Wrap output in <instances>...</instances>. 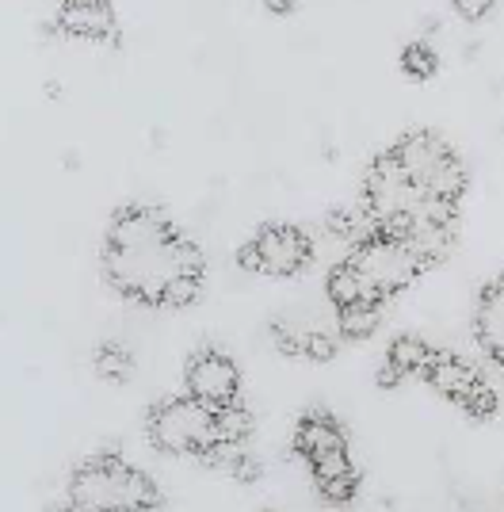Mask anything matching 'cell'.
Instances as JSON below:
<instances>
[{
	"label": "cell",
	"instance_id": "277c9868",
	"mask_svg": "<svg viewBox=\"0 0 504 512\" xmlns=\"http://www.w3.org/2000/svg\"><path fill=\"white\" fill-rule=\"evenodd\" d=\"M119 470L123 459L115 451L88 459L69 482V505L77 512H119Z\"/></svg>",
	"mask_w": 504,
	"mask_h": 512
},
{
	"label": "cell",
	"instance_id": "ffe728a7",
	"mask_svg": "<svg viewBox=\"0 0 504 512\" xmlns=\"http://www.w3.org/2000/svg\"><path fill=\"white\" fill-rule=\"evenodd\" d=\"M130 371H134V356H130V348L119 341H107L96 348V375L100 379H111V383H126L130 379Z\"/></svg>",
	"mask_w": 504,
	"mask_h": 512
},
{
	"label": "cell",
	"instance_id": "7c38bea8",
	"mask_svg": "<svg viewBox=\"0 0 504 512\" xmlns=\"http://www.w3.org/2000/svg\"><path fill=\"white\" fill-rule=\"evenodd\" d=\"M325 226L333 237H344L352 245H367L378 237V218L367 203H340L325 214Z\"/></svg>",
	"mask_w": 504,
	"mask_h": 512
},
{
	"label": "cell",
	"instance_id": "d6a6232c",
	"mask_svg": "<svg viewBox=\"0 0 504 512\" xmlns=\"http://www.w3.org/2000/svg\"><path fill=\"white\" fill-rule=\"evenodd\" d=\"M268 12H275V16H291L294 4H287V0H272V4H268Z\"/></svg>",
	"mask_w": 504,
	"mask_h": 512
},
{
	"label": "cell",
	"instance_id": "7a4b0ae2",
	"mask_svg": "<svg viewBox=\"0 0 504 512\" xmlns=\"http://www.w3.org/2000/svg\"><path fill=\"white\" fill-rule=\"evenodd\" d=\"M348 264H356L363 279L375 287L378 295H394V291H405L413 279L420 276L417 256L409 253L401 241H386V237H375L367 245H356Z\"/></svg>",
	"mask_w": 504,
	"mask_h": 512
},
{
	"label": "cell",
	"instance_id": "30bf717a",
	"mask_svg": "<svg viewBox=\"0 0 504 512\" xmlns=\"http://www.w3.org/2000/svg\"><path fill=\"white\" fill-rule=\"evenodd\" d=\"M424 375H428V379H432V386L440 390L443 398H451L455 406H466V402H470V394L485 383V379L474 371V367H470V363L455 360V356H447V352H436Z\"/></svg>",
	"mask_w": 504,
	"mask_h": 512
},
{
	"label": "cell",
	"instance_id": "603a6c76",
	"mask_svg": "<svg viewBox=\"0 0 504 512\" xmlns=\"http://www.w3.org/2000/svg\"><path fill=\"white\" fill-rule=\"evenodd\" d=\"M203 295V279H172L165 291V299H161V306H168V310H184V306H191V302Z\"/></svg>",
	"mask_w": 504,
	"mask_h": 512
},
{
	"label": "cell",
	"instance_id": "5b68a950",
	"mask_svg": "<svg viewBox=\"0 0 504 512\" xmlns=\"http://www.w3.org/2000/svg\"><path fill=\"white\" fill-rule=\"evenodd\" d=\"M176 230L168 222L165 211L157 207H138L130 203L123 211H115L111 230H107V249H126V253H142V249H161L165 241H172Z\"/></svg>",
	"mask_w": 504,
	"mask_h": 512
},
{
	"label": "cell",
	"instance_id": "9c48e42d",
	"mask_svg": "<svg viewBox=\"0 0 504 512\" xmlns=\"http://www.w3.org/2000/svg\"><path fill=\"white\" fill-rule=\"evenodd\" d=\"M447 142H443L440 134H432V130H417V134H405L398 146H394V157H398L401 172L409 176V184H424L428 180V172L440 165L443 157H447Z\"/></svg>",
	"mask_w": 504,
	"mask_h": 512
},
{
	"label": "cell",
	"instance_id": "d590c367",
	"mask_svg": "<svg viewBox=\"0 0 504 512\" xmlns=\"http://www.w3.org/2000/svg\"><path fill=\"white\" fill-rule=\"evenodd\" d=\"M260 512H279V509H260Z\"/></svg>",
	"mask_w": 504,
	"mask_h": 512
},
{
	"label": "cell",
	"instance_id": "8fae6325",
	"mask_svg": "<svg viewBox=\"0 0 504 512\" xmlns=\"http://www.w3.org/2000/svg\"><path fill=\"white\" fill-rule=\"evenodd\" d=\"M478 341L482 348L493 356V360L504 367V276L493 283V287H485L482 302H478Z\"/></svg>",
	"mask_w": 504,
	"mask_h": 512
},
{
	"label": "cell",
	"instance_id": "f1b7e54d",
	"mask_svg": "<svg viewBox=\"0 0 504 512\" xmlns=\"http://www.w3.org/2000/svg\"><path fill=\"white\" fill-rule=\"evenodd\" d=\"M455 12H459L462 20H485L489 12H493V4L489 0H455Z\"/></svg>",
	"mask_w": 504,
	"mask_h": 512
},
{
	"label": "cell",
	"instance_id": "2e32d148",
	"mask_svg": "<svg viewBox=\"0 0 504 512\" xmlns=\"http://www.w3.org/2000/svg\"><path fill=\"white\" fill-rule=\"evenodd\" d=\"M462 188H466V169H462V161L455 153H447L440 165L428 172V180L420 184V192L428 199H443V203H455Z\"/></svg>",
	"mask_w": 504,
	"mask_h": 512
},
{
	"label": "cell",
	"instance_id": "ac0fdd59",
	"mask_svg": "<svg viewBox=\"0 0 504 512\" xmlns=\"http://www.w3.org/2000/svg\"><path fill=\"white\" fill-rule=\"evenodd\" d=\"M336 325L348 341H367L378 329V306L375 302H356V306H344L336 310Z\"/></svg>",
	"mask_w": 504,
	"mask_h": 512
},
{
	"label": "cell",
	"instance_id": "83f0119b",
	"mask_svg": "<svg viewBox=\"0 0 504 512\" xmlns=\"http://www.w3.org/2000/svg\"><path fill=\"white\" fill-rule=\"evenodd\" d=\"M272 341L283 356H298V341H302V333H294V329H287V325H272Z\"/></svg>",
	"mask_w": 504,
	"mask_h": 512
},
{
	"label": "cell",
	"instance_id": "836d02e7",
	"mask_svg": "<svg viewBox=\"0 0 504 512\" xmlns=\"http://www.w3.org/2000/svg\"><path fill=\"white\" fill-rule=\"evenodd\" d=\"M46 96H50V100H58V96H62V85H58V81H50V85H46Z\"/></svg>",
	"mask_w": 504,
	"mask_h": 512
},
{
	"label": "cell",
	"instance_id": "d4e9b609",
	"mask_svg": "<svg viewBox=\"0 0 504 512\" xmlns=\"http://www.w3.org/2000/svg\"><path fill=\"white\" fill-rule=\"evenodd\" d=\"M249 451L241 448V444H214V448H207L199 459L207 463V467H214V470H226V474H233V467L245 459Z\"/></svg>",
	"mask_w": 504,
	"mask_h": 512
},
{
	"label": "cell",
	"instance_id": "e0dca14e",
	"mask_svg": "<svg viewBox=\"0 0 504 512\" xmlns=\"http://www.w3.org/2000/svg\"><path fill=\"white\" fill-rule=\"evenodd\" d=\"M432 356H436V352L420 341V337L401 333V337H394V344H390L386 363H390V367H398L401 375H424V371H428V363H432Z\"/></svg>",
	"mask_w": 504,
	"mask_h": 512
},
{
	"label": "cell",
	"instance_id": "3957f363",
	"mask_svg": "<svg viewBox=\"0 0 504 512\" xmlns=\"http://www.w3.org/2000/svg\"><path fill=\"white\" fill-rule=\"evenodd\" d=\"M184 383H188V398H195L199 406H207L210 413H218V409L226 406H237L241 371H237V363L226 352L207 348V352H199V356L188 360Z\"/></svg>",
	"mask_w": 504,
	"mask_h": 512
},
{
	"label": "cell",
	"instance_id": "f546056e",
	"mask_svg": "<svg viewBox=\"0 0 504 512\" xmlns=\"http://www.w3.org/2000/svg\"><path fill=\"white\" fill-rule=\"evenodd\" d=\"M237 264H241L245 272H260V276H264V260H260V249H256V241H245V245L237 249Z\"/></svg>",
	"mask_w": 504,
	"mask_h": 512
},
{
	"label": "cell",
	"instance_id": "7402d4cb",
	"mask_svg": "<svg viewBox=\"0 0 504 512\" xmlns=\"http://www.w3.org/2000/svg\"><path fill=\"white\" fill-rule=\"evenodd\" d=\"M317 493H321L325 501H333V505H348L359 493V474L348 470V474H340V478H325V482H317Z\"/></svg>",
	"mask_w": 504,
	"mask_h": 512
},
{
	"label": "cell",
	"instance_id": "44dd1931",
	"mask_svg": "<svg viewBox=\"0 0 504 512\" xmlns=\"http://www.w3.org/2000/svg\"><path fill=\"white\" fill-rule=\"evenodd\" d=\"M401 69H405L413 81H428V77L440 69V54L428 43H409L401 50Z\"/></svg>",
	"mask_w": 504,
	"mask_h": 512
},
{
	"label": "cell",
	"instance_id": "e575fe53",
	"mask_svg": "<svg viewBox=\"0 0 504 512\" xmlns=\"http://www.w3.org/2000/svg\"><path fill=\"white\" fill-rule=\"evenodd\" d=\"M50 512H77V509H73V505H54Z\"/></svg>",
	"mask_w": 504,
	"mask_h": 512
},
{
	"label": "cell",
	"instance_id": "5bb4252c",
	"mask_svg": "<svg viewBox=\"0 0 504 512\" xmlns=\"http://www.w3.org/2000/svg\"><path fill=\"white\" fill-rule=\"evenodd\" d=\"M325 291H329V299L336 302V310L356 306V302H375V306H382V295L363 279V272H359L356 264H348V260H340L333 272H329Z\"/></svg>",
	"mask_w": 504,
	"mask_h": 512
},
{
	"label": "cell",
	"instance_id": "4dcf8cb0",
	"mask_svg": "<svg viewBox=\"0 0 504 512\" xmlns=\"http://www.w3.org/2000/svg\"><path fill=\"white\" fill-rule=\"evenodd\" d=\"M260 474H264V467H260V459H252V455H245V459H241V463L233 467L230 478H237V482H245V486H249V482H256Z\"/></svg>",
	"mask_w": 504,
	"mask_h": 512
},
{
	"label": "cell",
	"instance_id": "6da1fadb",
	"mask_svg": "<svg viewBox=\"0 0 504 512\" xmlns=\"http://www.w3.org/2000/svg\"><path fill=\"white\" fill-rule=\"evenodd\" d=\"M149 440L161 451L172 455H203L214 448V413L207 406H199L195 398H168L161 406L149 409Z\"/></svg>",
	"mask_w": 504,
	"mask_h": 512
},
{
	"label": "cell",
	"instance_id": "ba28073f",
	"mask_svg": "<svg viewBox=\"0 0 504 512\" xmlns=\"http://www.w3.org/2000/svg\"><path fill=\"white\" fill-rule=\"evenodd\" d=\"M294 451L306 463H317V459H325L333 451H348V440H344L340 425H336L325 409H314V413H306L298 421V428H294Z\"/></svg>",
	"mask_w": 504,
	"mask_h": 512
},
{
	"label": "cell",
	"instance_id": "cb8c5ba5",
	"mask_svg": "<svg viewBox=\"0 0 504 512\" xmlns=\"http://www.w3.org/2000/svg\"><path fill=\"white\" fill-rule=\"evenodd\" d=\"M298 356H306V360H314V363H329L336 356V341L329 333L310 329V333H302V341H298Z\"/></svg>",
	"mask_w": 504,
	"mask_h": 512
},
{
	"label": "cell",
	"instance_id": "484cf974",
	"mask_svg": "<svg viewBox=\"0 0 504 512\" xmlns=\"http://www.w3.org/2000/svg\"><path fill=\"white\" fill-rule=\"evenodd\" d=\"M310 470H314V482H325V478H340V474H348V470H356V467H352L348 451H333V455L310 463Z\"/></svg>",
	"mask_w": 504,
	"mask_h": 512
},
{
	"label": "cell",
	"instance_id": "52a82bcc",
	"mask_svg": "<svg viewBox=\"0 0 504 512\" xmlns=\"http://www.w3.org/2000/svg\"><path fill=\"white\" fill-rule=\"evenodd\" d=\"M58 27L65 35H77V39H111L119 43L115 35V8L104 0H69L58 8Z\"/></svg>",
	"mask_w": 504,
	"mask_h": 512
},
{
	"label": "cell",
	"instance_id": "4fadbf2b",
	"mask_svg": "<svg viewBox=\"0 0 504 512\" xmlns=\"http://www.w3.org/2000/svg\"><path fill=\"white\" fill-rule=\"evenodd\" d=\"M409 253L417 256L420 272L432 268V264H443L451 245H455V226H432V222H417L413 234L401 241Z\"/></svg>",
	"mask_w": 504,
	"mask_h": 512
},
{
	"label": "cell",
	"instance_id": "1f68e13d",
	"mask_svg": "<svg viewBox=\"0 0 504 512\" xmlns=\"http://www.w3.org/2000/svg\"><path fill=\"white\" fill-rule=\"evenodd\" d=\"M401 379H405V375H401L398 367H390V363H382V367H378V386H382V390H394Z\"/></svg>",
	"mask_w": 504,
	"mask_h": 512
},
{
	"label": "cell",
	"instance_id": "d6986e66",
	"mask_svg": "<svg viewBox=\"0 0 504 512\" xmlns=\"http://www.w3.org/2000/svg\"><path fill=\"white\" fill-rule=\"evenodd\" d=\"M252 436V413L245 406H226L214 413V440L218 444H245Z\"/></svg>",
	"mask_w": 504,
	"mask_h": 512
},
{
	"label": "cell",
	"instance_id": "8992f818",
	"mask_svg": "<svg viewBox=\"0 0 504 512\" xmlns=\"http://www.w3.org/2000/svg\"><path fill=\"white\" fill-rule=\"evenodd\" d=\"M252 241H256L260 260H264V276H294L314 256L310 237L302 234L298 226H264Z\"/></svg>",
	"mask_w": 504,
	"mask_h": 512
},
{
	"label": "cell",
	"instance_id": "9a60e30c",
	"mask_svg": "<svg viewBox=\"0 0 504 512\" xmlns=\"http://www.w3.org/2000/svg\"><path fill=\"white\" fill-rule=\"evenodd\" d=\"M161 501V493H157V482L142 474V470L126 467L119 470V512H146L153 509Z\"/></svg>",
	"mask_w": 504,
	"mask_h": 512
},
{
	"label": "cell",
	"instance_id": "4316f807",
	"mask_svg": "<svg viewBox=\"0 0 504 512\" xmlns=\"http://www.w3.org/2000/svg\"><path fill=\"white\" fill-rule=\"evenodd\" d=\"M462 409H466L470 417H493V409H497V394H493V386L482 383L474 394H470V402H466Z\"/></svg>",
	"mask_w": 504,
	"mask_h": 512
}]
</instances>
